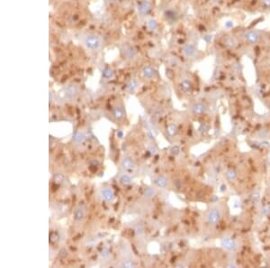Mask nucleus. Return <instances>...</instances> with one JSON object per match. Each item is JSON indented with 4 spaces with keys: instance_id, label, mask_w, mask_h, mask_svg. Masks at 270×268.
<instances>
[{
    "instance_id": "obj_13",
    "label": "nucleus",
    "mask_w": 270,
    "mask_h": 268,
    "mask_svg": "<svg viewBox=\"0 0 270 268\" xmlns=\"http://www.w3.org/2000/svg\"><path fill=\"white\" fill-rule=\"evenodd\" d=\"M155 182L160 188H166L167 185H168V181H167V179L164 176H159V177H157Z\"/></svg>"
},
{
    "instance_id": "obj_7",
    "label": "nucleus",
    "mask_w": 270,
    "mask_h": 268,
    "mask_svg": "<svg viewBox=\"0 0 270 268\" xmlns=\"http://www.w3.org/2000/svg\"><path fill=\"white\" fill-rule=\"evenodd\" d=\"M150 9H151V5L148 1H142L139 5V7H138V10H139L140 14H141V15L148 14L150 11Z\"/></svg>"
},
{
    "instance_id": "obj_24",
    "label": "nucleus",
    "mask_w": 270,
    "mask_h": 268,
    "mask_svg": "<svg viewBox=\"0 0 270 268\" xmlns=\"http://www.w3.org/2000/svg\"><path fill=\"white\" fill-rule=\"evenodd\" d=\"M226 175H227V177H228L230 180L235 179V177H236V173H235V172H234V171H232V170H230V171H228V172H227V173H226Z\"/></svg>"
},
{
    "instance_id": "obj_29",
    "label": "nucleus",
    "mask_w": 270,
    "mask_h": 268,
    "mask_svg": "<svg viewBox=\"0 0 270 268\" xmlns=\"http://www.w3.org/2000/svg\"><path fill=\"white\" fill-rule=\"evenodd\" d=\"M108 2H111V3H114V2H116V1H118V0H107Z\"/></svg>"
},
{
    "instance_id": "obj_3",
    "label": "nucleus",
    "mask_w": 270,
    "mask_h": 268,
    "mask_svg": "<svg viewBox=\"0 0 270 268\" xmlns=\"http://www.w3.org/2000/svg\"><path fill=\"white\" fill-rule=\"evenodd\" d=\"M84 217H85V208L83 205L79 204L74 210L73 218L76 221H80L84 218Z\"/></svg>"
},
{
    "instance_id": "obj_20",
    "label": "nucleus",
    "mask_w": 270,
    "mask_h": 268,
    "mask_svg": "<svg viewBox=\"0 0 270 268\" xmlns=\"http://www.w3.org/2000/svg\"><path fill=\"white\" fill-rule=\"evenodd\" d=\"M119 181H120V183L123 184V185H128V184H130V183L132 182V179H131V177H130L129 175H127V174L123 175V176L120 178Z\"/></svg>"
},
{
    "instance_id": "obj_22",
    "label": "nucleus",
    "mask_w": 270,
    "mask_h": 268,
    "mask_svg": "<svg viewBox=\"0 0 270 268\" xmlns=\"http://www.w3.org/2000/svg\"><path fill=\"white\" fill-rule=\"evenodd\" d=\"M148 27L149 28V30L154 31V30L157 29V27H158V24H157V22H156L154 19H149V20L148 21Z\"/></svg>"
},
{
    "instance_id": "obj_28",
    "label": "nucleus",
    "mask_w": 270,
    "mask_h": 268,
    "mask_svg": "<svg viewBox=\"0 0 270 268\" xmlns=\"http://www.w3.org/2000/svg\"><path fill=\"white\" fill-rule=\"evenodd\" d=\"M136 233L137 234H141L142 232H143V228L140 226V225H139V226H137V228H136Z\"/></svg>"
},
{
    "instance_id": "obj_27",
    "label": "nucleus",
    "mask_w": 270,
    "mask_h": 268,
    "mask_svg": "<svg viewBox=\"0 0 270 268\" xmlns=\"http://www.w3.org/2000/svg\"><path fill=\"white\" fill-rule=\"evenodd\" d=\"M54 181L57 182V183H61L63 182V176L62 175H60V174H57L54 178Z\"/></svg>"
},
{
    "instance_id": "obj_9",
    "label": "nucleus",
    "mask_w": 270,
    "mask_h": 268,
    "mask_svg": "<svg viewBox=\"0 0 270 268\" xmlns=\"http://www.w3.org/2000/svg\"><path fill=\"white\" fill-rule=\"evenodd\" d=\"M102 194H103V197L104 199L106 201H113L114 199H115V195H114V192L113 191L110 189V188H105L103 191H102Z\"/></svg>"
},
{
    "instance_id": "obj_25",
    "label": "nucleus",
    "mask_w": 270,
    "mask_h": 268,
    "mask_svg": "<svg viewBox=\"0 0 270 268\" xmlns=\"http://www.w3.org/2000/svg\"><path fill=\"white\" fill-rule=\"evenodd\" d=\"M73 137H74V140H76L77 142H80V141H82L84 139V135H83V134H81V133H76V134H74Z\"/></svg>"
},
{
    "instance_id": "obj_11",
    "label": "nucleus",
    "mask_w": 270,
    "mask_h": 268,
    "mask_svg": "<svg viewBox=\"0 0 270 268\" xmlns=\"http://www.w3.org/2000/svg\"><path fill=\"white\" fill-rule=\"evenodd\" d=\"M113 115L115 117V118H116L117 120H121L124 117V109L121 107H115L113 110Z\"/></svg>"
},
{
    "instance_id": "obj_19",
    "label": "nucleus",
    "mask_w": 270,
    "mask_h": 268,
    "mask_svg": "<svg viewBox=\"0 0 270 268\" xmlns=\"http://www.w3.org/2000/svg\"><path fill=\"white\" fill-rule=\"evenodd\" d=\"M143 195H144V197H146V198H148V199L152 198V197H154V195H155V191H154L152 188L148 187V188H146V189L144 190Z\"/></svg>"
},
{
    "instance_id": "obj_8",
    "label": "nucleus",
    "mask_w": 270,
    "mask_h": 268,
    "mask_svg": "<svg viewBox=\"0 0 270 268\" xmlns=\"http://www.w3.org/2000/svg\"><path fill=\"white\" fill-rule=\"evenodd\" d=\"M121 165H122L123 168L130 170V169H133L134 168L135 163L132 158H130V157H124L122 160V162H121Z\"/></svg>"
},
{
    "instance_id": "obj_10",
    "label": "nucleus",
    "mask_w": 270,
    "mask_h": 268,
    "mask_svg": "<svg viewBox=\"0 0 270 268\" xmlns=\"http://www.w3.org/2000/svg\"><path fill=\"white\" fill-rule=\"evenodd\" d=\"M180 89L183 92L188 93L192 90V83L188 79H184L180 82Z\"/></svg>"
},
{
    "instance_id": "obj_4",
    "label": "nucleus",
    "mask_w": 270,
    "mask_h": 268,
    "mask_svg": "<svg viewBox=\"0 0 270 268\" xmlns=\"http://www.w3.org/2000/svg\"><path fill=\"white\" fill-rule=\"evenodd\" d=\"M196 46L192 44H187L183 48V53L188 58L193 57L196 54Z\"/></svg>"
},
{
    "instance_id": "obj_21",
    "label": "nucleus",
    "mask_w": 270,
    "mask_h": 268,
    "mask_svg": "<svg viewBox=\"0 0 270 268\" xmlns=\"http://www.w3.org/2000/svg\"><path fill=\"white\" fill-rule=\"evenodd\" d=\"M114 76V71L110 68H105L103 70V77L105 79H111Z\"/></svg>"
},
{
    "instance_id": "obj_2",
    "label": "nucleus",
    "mask_w": 270,
    "mask_h": 268,
    "mask_svg": "<svg viewBox=\"0 0 270 268\" xmlns=\"http://www.w3.org/2000/svg\"><path fill=\"white\" fill-rule=\"evenodd\" d=\"M244 38L250 44H255L259 41V34L256 31H249L244 34Z\"/></svg>"
},
{
    "instance_id": "obj_1",
    "label": "nucleus",
    "mask_w": 270,
    "mask_h": 268,
    "mask_svg": "<svg viewBox=\"0 0 270 268\" xmlns=\"http://www.w3.org/2000/svg\"><path fill=\"white\" fill-rule=\"evenodd\" d=\"M102 44H103L102 39L96 34H89L85 39V45L92 51L99 50Z\"/></svg>"
},
{
    "instance_id": "obj_18",
    "label": "nucleus",
    "mask_w": 270,
    "mask_h": 268,
    "mask_svg": "<svg viewBox=\"0 0 270 268\" xmlns=\"http://www.w3.org/2000/svg\"><path fill=\"white\" fill-rule=\"evenodd\" d=\"M138 86H139V83L136 79H131L127 84V89L130 91H134L135 89L138 88Z\"/></svg>"
},
{
    "instance_id": "obj_14",
    "label": "nucleus",
    "mask_w": 270,
    "mask_h": 268,
    "mask_svg": "<svg viewBox=\"0 0 270 268\" xmlns=\"http://www.w3.org/2000/svg\"><path fill=\"white\" fill-rule=\"evenodd\" d=\"M193 111L196 114H202L206 111V107L202 103H197L193 107Z\"/></svg>"
},
{
    "instance_id": "obj_23",
    "label": "nucleus",
    "mask_w": 270,
    "mask_h": 268,
    "mask_svg": "<svg viewBox=\"0 0 270 268\" xmlns=\"http://www.w3.org/2000/svg\"><path fill=\"white\" fill-rule=\"evenodd\" d=\"M122 266H124V267H127V268L134 267L135 264L133 263V262H132V261H125V262H124V263L122 264Z\"/></svg>"
},
{
    "instance_id": "obj_6",
    "label": "nucleus",
    "mask_w": 270,
    "mask_h": 268,
    "mask_svg": "<svg viewBox=\"0 0 270 268\" xmlns=\"http://www.w3.org/2000/svg\"><path fill=\"white\" fill-rule=\"evenodd\" d=\"M220 212L217 209H212L207 216L208 221L212 224H215L220 220Z\"/></svg>"
},
{
    "instance_id": "obj_12",
    "label": "nucleus",
    "mask_w": 270,
    "mask_h": 268,
    "mask_svg": "<svg viewBox=\"0 0 270 268\" xmlns=\"http://www.w3.org/2000/svg\"><path fill=\"white\" fill-rule=\"evenodd\" d=\"M142 72H143L144 77H146L148 79H151L155 75V70L150 66H145L142 69Z\"/></svg>"
},
{
    "instance_id": "obj_26",
    "label": "nucleus",
    "mask_w": 270,
    "mask_h": 268,
    "mask_svg": "<svg viewBox=\"0 0 270 268\" xmlns=\"http://www.w3.org/2000/svg\"><path fill=\"white\" fill-rule=\"evenodd\" d=\"M170 152H171V154H173V155H177V154L179 153V147H178L177 145H175V146H173V147L170 149Z\"/></svg>"
},
{
    "instance_id": "obj_16",
    "label": "nucleus",
    "mask_w": 270,
    "mask_h": 268,
    "mask_svg": "<svg viewBox=\"0 0 270 268\" xmlns=\"http://www.w3.org/2000/svg\"><path fill=\"white\" fill-rule=\"evenodd\" d=\"M124 55L128 58V59H133L136 55L135 53V51L132 48V47H126L124 51Z\"/></svg>"
},
{
    "instance_id": "obj_17",
    "label": "nucleus",
    "mask_w": 270,
    "mask_h": 268,
    "mask_svg": "<svg viewBox=\"0 0 270 268\" xmlns=\"http://www.w3.org/2000/svg\"><path fill=\"white\" fill-rule=\"evenodd\" d=\"M167 132H168V134H169L170 136L175 135V134H177V126L176 124H170L168 127Z\"/></svg>"
},
{
    "instance_id": "obj_15",
    "label": "nucleus",
    "mask_w": 270,
    "mask_h": 268,
    "mask_svg": "<svg viewBox=\"0 0 270 268\" xmlns=\"http://www.w3.org/2000/svg\"><path fill=\"white\" fill-rule=\"evenodd\" d=\"M221 245H222L224 247L228 248V249H234V248L236 247V244L234 243V241L231 240V239H229V238H228V239H224V240H222Z\"/></svg>"
},
{
    "instance_id": "obj_5",
    "label": "nucleus",
    "mask_w": 270,
    "mask_h": 268,
    "mask_svg": "<svg viewBox=\"0 0 270 268\" xmlns=\"http://www.w3.org/2000/svg\"><path fill=\"white\" fill-rule=\"evenodd\" d=\"M77 93H78V87L74 84L68 85L65 88V94L68 98H74L77 95Z\"/></svg>"
}]
</instances>
